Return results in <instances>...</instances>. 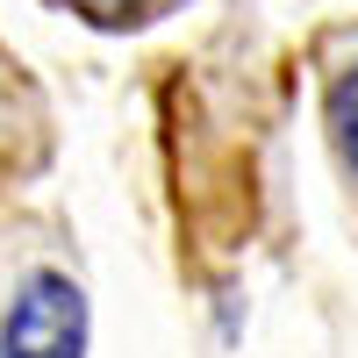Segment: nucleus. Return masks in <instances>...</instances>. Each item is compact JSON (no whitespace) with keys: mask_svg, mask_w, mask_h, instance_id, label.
<instances>
[{"mask_svg":"<svg viewBox=\"0 0 358 358\" xmlns=\"http://www.w3.org/2000/svg\"><path fill=\"white\" fill-rule=\"evenodd\" d=\"M0 358H86V294L65 273H29L0 315Z\"/></svg>","mask_w":358,"mask_h":358,"instance_id":"obj_1","label":"nucleus"},{"mask_svg":"<svg viewBox=\"0 0 358 358\" xmlns=\"http://www.w3.org/2000/svg\"><path fill=\"white\" fill-rule=\"evenodd\" d=\"M330 136H337L344 165L358 172V65H344V72L330 79Z\"/></svg>","mask_w":358,"mask_h":358,"instance_id":"obj_2","label":"nucleus"},{"mask_svg":"<svg viewBox=\"0 0 358 358\" xmlns=\"http://www.w3.org/2000/svg\"><path fill=\"white\" fill-rule=\"evenodd\" d=\"M65 8L86 15V22H101V29H122V22H143L158 0H65Z\"/></svg>","mask_w":358,"mask_h":358,"instance_id":"obj_3","label":"nucleus"}]
</instances>
